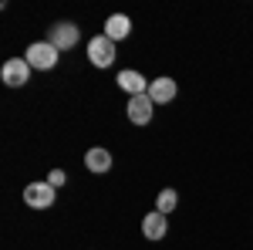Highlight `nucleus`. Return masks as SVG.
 <instances>
[{
  "mask_svg": "<svg viewBox=\"0 0 253 250\" xmlns=\"http://www.w3.org/2000/svg\"><path fill=\"white\" fill-rule=\"evenodd\" d=\"M27 64L31 68H38V71H51L54 64H58V58H61V51L51 44V41H34L31 48H27Z\"/></svg>",
  "mask_w": 253,
  "mask_h": 250,
  "instance_id": "nucleus-1",
  "label": "nucleus"
},
{
  "mask_svg": "<svg viewBox=\"0 0 253 250\" xmlns=\"http://www.w3.org/2000/svg\"><path fill=\"white\" fill-rule=\"evenodd\" d=\"M54 200H58V190L51 183H27L24 186V203L31 210H47V206H54Z\"/></svg>",
  "mask_w": 253,
  "mask_h": 250,
  "instance_id": "nucleus-2",
  "label": "nucleus"
},
{
  "mask_svg": "<svg viewBox=\"0 0 253 250\" xmlns=\"http://www.w3.org/2000/svg\"><path fill=\"white\" fill-rule=\"evenodd\" d=\"M81 38V31H78V24H71V20H58L51 31H47V41L58 48V51H71L75 44H78Z\"/></svg>",
  "mask_w": 253,
  "mask_h": 250,
  "instance_id": "nucleus-3",
  "label": "nucleus"
},
{
  "mask_svg": "<svg viewBox=\"0 0 253 250\" xmlns=\"http://www.w3.org/2000/svg\"><path fill=\"white\" fill-rule=\"evenodd\" d=\"M0 78H3V85H10V88H24V85L31 81V64H27V58H10V61H3Z\"/></svg>",
  "mask_w": 253,
  "mask_h": 250,
  "instance_id": "nucleus-4",
  "label": "nucleus"
},
{
  "mask_svg": "<svg viewBox=\"0 0 253 250\" xmlns=\"http://www.w3.org/2000/svg\"><path fill=\"white\" fill-rule=\"evenodd\" d=\"M88 61H91L95 68H108V64L115 61V41H108L105 34L91 38L88 41Z\"/></svg>",
  "mask_w": 253,
  "mask_h": 250,
  "instance_id": "nucleus-5",
  "label": "nucleus"
},
{
  "mask_svg": "<svg viewBox=\"0 0 253 250\" xmlns=\"http://www.w3.org/2000/svg\"><path fill=\"white\" fill-rule=\"evenodd\" d=\"M128 122L132 125H149L152 122V115H156V101L149 95H135V98H128Z\"/></svg>",
  "mask_w": 253,
  "mask_h": 250,
  "instance_id": "nucleus-6",
  "label": "nucleus"
},
{
  "mask_svg": "<svg viewBox=\"0 0 253 250\" xmlns=\"http://www.w3.org/2000/svg\"><path fill=\"white\" fill-rule=\"evenodd\" d=\"M118 85L128 92V98L149 95V81H145V75H142V71H122V75H118Z\"/></svg>",
  "mask_w": 253,
  "mask_h": 250,
  "instance_id": "nucleus-7",
  "label": "nucleus"
},
{
  "mask_svg": "<svg viewBox=\"0 0 253 250\" xmlns=\"http://www.w3.org/2000/svg\"><path fill=\"white\" fill-rule=\"evenodd\" d=\"M108 41H122L132 34V20L125 17V14H112V17L105 20V31H101Z\"/></svg>",
  "mask_w": 253,
  "mask_h": 250,
  "instance_id": "nucleus-8",
  "label": "nucleus"
},
{
  "mask_svg": "<svg viewBox=\"0 0 253 250\" xmlns=\"http://www.w3.org/2000/svg\"><path fill=\"white\" fill-rule=\"evenodd\" d=\"M149 98H152L156 105L172 101V98H175V81H172V78H156V81H149Z\"/></svg>",
  "mask_w": 253,
  "mask_h": 250,
  "instance_id": "nucleus-9",
  "label": "nucleus"
},
{
  "mask_svg": "<svg viewBox=\"0 0 253 250\" xmlns=\"http://www.w3.org/2000/svg\"><path fill=\"white\" fill-rule=\"evenodd\" d=\"M166 230H169V223H166V213L152 210L145 220H142V233L149 237V240H162L166 237Z\"/></svg>",
  "mask_w": 253,
  "mask_h": 250,
  "instance_id": "nucleus-10",
  "label": "nucleus"
},
{
  "mask_svg": "<svg viewBox=\"0 0 253 250\" xmlns=\"http://www.w3.org/2000/svg\"><path fill=\"white\" fill-rule=\"evenodd\" d=\"M84 166H88L91 173H108V169H112V152H108V149H88Z\"/></svg>",
  "mask_w": 253,
  "mask_h": 250,
  "instance_id": "nucleus-11",
  "label": "nucleus"
},
{
  "mask_svg": "<svg viewBox=\"0 0 253 250\" xmlns=\"http://www.w3.org/2000/svg\"><path fill=\"white\" fill-rule=\"evenodd\" d=\"M175 203H179V196H175V190H162V193H159V203H156V210H159V213H172V210H175Z\"/></svg>",
  "mask_w": 253,
  "mask_h": 250,
  "instance_id": "nucleus-12",
  "label": "nucleus"
},
{
  "mask_svg": "<svg viewBox=\"0 0 253 250\" xmlns=\"http://www.w3.org/2000/svg\"><path fill=\"white\" fill-rule=\"evenodd\" d=\"M64 179H68V176H64V169H51V176H47V183H51L54 190H58V186H64Z\"/></svg>",
  "mask_w": 253,
  "mask_h": 250,
  "instance_id": "nucleus-13",
  "label": "nucleus"
}]
</instances>
